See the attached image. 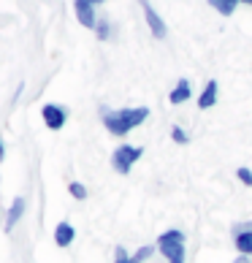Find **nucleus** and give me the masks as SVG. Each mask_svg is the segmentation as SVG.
I'll list each match as a JSON object with an SVG mask.
<instances>
[{
	"label": "nucleus",
	"mask_w": 252,
	"mask_h": 263,
	"mask_svg": "<svg viewBox=\"0 0 252 263\" xmlns=\"http://www.w3.org/2000/svg\"><path fill=\"white\" fill-rule=\"evenodd\" d=\"M149 120V106H125V109H111V106H101V122L117 139L130 136L139 125Z\"/></svg>",
	"instance_id": "1"
},
{
	"label": "nucleus",
	"mask_w": 252,
	"mask_h": 263,
	"mask_svg": "<svg viewBox=\"0 0 252 263\" xmlns=\"http://www.w3.org/2000/svg\"><path fill=\"white\" fill-rule=\"evenodd\" d=\"M166 263H187V236L182 228H166L154 241Z\"/></svg>",
	"instance_id": "2"
},
{
	"label": "nucleus",
	"mask_w": 252,
	"mask_h": 263,
	"mask_svg": "<svg viewBox=\"0 0 252 263\" xmlns=\"http://www.w3.org/2000/svg\"><path fill=\"white\" fill-rule=\"evenodd\" d=\"M144 158V147H135V144H117V149H111V168L120 174V177H128L133 171V165Z\"/></svg>",
	"instance_id": "3"
},
{
	"label": "nucleus",
	"mask_w": 252,
	"mask_h": 263,
	"mask_svg": "<svg viewBox=\"0 0 252 263\" xmlns=\"http://www.w3.org/2000/svg\"><path fill=\"white\" fill-rule=\"evenodd\" d=\"M68 117H71V111H68V106H63V103H44V106H41V120H44V125H46L52 133H57V130L65 128V125H68Z\"/></svg>",
	"instance_id": "4"
},
{
	"label": "nucleus",
	"mask_w": 252,
	"mask_h": 263,
	"mask_svg": "<svg viewBox=\"0 0 252 263\" xmlns=\"http://www.w3.org/2000/svg\"><path fill=\"white\" fill-rule=\"evenodd\" d=\"M139 3H141V11H144V19H147V25H149L152 38L163 41V38L168 35V27H166V22H163V16L154 11V6L149 3V0H139Z\"/></svg>",
	"instance_id": "5"
},
{
	"label": "nucleus",
	"mask_w": 252,
	"mask_h": 263,
	"mask_svg": "<svg viewBox=\"0 0 252 263\" xmlns=\"http://www.w3.org/2000/svg\"><path fill=\"white\" fill-rule=\"evenodd\" d=\"M230 233H234V247L239 255L252 258V222H236Z\"/></svg>",
	"instance_id": "6"
},
{
	"label": "nucleus",
	"mask_w": 252,
	"mask_h": 263,
	"mask_svg": "<svg viewBox=\"0 0 252 263\" xmlns=\"http://www.w3.org/2000/svg\"><path fill=\"white\" fill-rule=\"evenodd\" d=\"M27 214V198L25 196H14L11 203H8V212H6V222H3V231L11 233L19 222H22V217Z\"/></svg>",
	"instance_id": "7"
},
{
	"label": "nucleus",
	"mask_w": 252,
	"mask_h": 263,
	"mask_svg": "<svg viewBox=\"0 0 252 263\" xmlns=\"http://www.w3.org/2000/svg\"><path fill=\"white\" fill-rule=\"evenodd\" d=\"M73 14L82 22V27H90V30H95V25L101 19V16H95V6L90 0H73Z\"/></svg>",
	"instance_id": "8"
},
{
	"label": "nucleus",
	"mask_w": 252,
	"mask_h": 263,
	"mask_svg": "<svg viewBox=\"0 0 252 263\" xmlns=\"http://www.w3.org/2000/svg\"><path fill=\"white\" fill-rule=\"evenodd\" d=\"M52 239H54V245L65 250V247H71L73 245V239H76V228H73V222H68V220H60L54 226L52 231Z\"/></svg>",
	"instance_id": "9"
},
{
	"label": "nucleus",
	"mask_w": 252,
	"mask_h": 263,
	"mask_svg": "<svg viewBox=\"0 0 252 263\" xmlns=\"http://www.w3.org/2000/svg\"><path fill=\"white\" fill-rule=\"evenodd\" d=\"M217 101H220V82L209 79L206 84H203L201 95H198V109L206 111V109H211V106H217Z\"/></svg>",
	"instance_id": "10"
},
{
	"label": "nucleus",
	"mask_w": 252,
	"mask_h": 263,
	"mask_svg": "<svg viewBox=\"0 0 252 263\" xmlns=\"http://www.w3.org/2000/svg\"><path fill=\"white\" fill-rule=\"evenodd\" d=\"M192 98V84L190 79H179L177 84H173V90L168 92V103L171 106H182V103H187Z\"/></svg>",
	"instance_id": "11"
},
{
	"label": "nucleus",
	"mask_w": 252,
	"mask_h": 263,
	"mask_svg": "<svg viewBox=\"0 0 252 263\" xmlns=\"http://www.w3.org/2000/svg\"><path fill=\"white\" fill-rule=\"evenodd\" d=\"M209 6L215 8L220 16H234L236 6H239V0H209Z\"/></svg>",
	"instance_id": "12"
},
{
	"label": "nucleus",
	"mask_w": 252,
	"mask_h": 263,
	"mask_svg": "<svg viewBox=\"0 0 252 263\" xmlns=\"http://www.w3.org/2000/svg\"><path fill=\"white\" fill-rule=\"evenodd\" d=\"M95 35H98V41H111L114 38V25L106 16H101L98 25H95Z\"/></svg>",
	"instance_id": "13"
},
{
	"label": "nucleus",
	"mask_w": 252,
	"mask_h": 263,
	"mask_svg": "<svg viewBox=\"0 0 252 263\" xmlns=\"http://www.w3.org/2000/svg\"><path fill=\"white\" fill-rule=\"evenodd\" d=\"M171 141L177 144V147H185V144H190V133L182 128V125H171Z\"/></svg>",
	"instance_id": "14"
},
{
	"label": "nucleus",
	"mask_w": 252,
	"mask_h": 263,
	"mask_svg": "<svg viewBox=\"0 0 252 263\" xmlns=\"http://www.w3.org/2000/svg\"><path fill=\"white\" fill-rule=\"evenodd\" d=\"M68 193H71L73 201H87V196H90V190H87L84 182H71L68 184Z\"/></svg>",
	"instance_id": "15"
},
{
	"label": "nucleus",
	"mask_w": 252,
	"mask_h": 263,
	"mask_svg": "<svg viewBox=\"0 0 252 263\" xmlns=\"http://www.w3.org/2000/svg\"><path fill=\"white\" fill-rule=\"evenodd\" d=\"M154 252H158V247H154V245H141L139 250L133 252V260H135V263H147Z\"/></svg>",
	"instance_id": "16"
},
{
	"label": "nucleus",
	"mask_w": 252,
	"mask_h": 263,
	"mask_svg": "<svg viewBox=\"0 0 252 263\" xmlns=\"http://www.w3.org/2000/svg\"><path fill=\"white\" fill-rule=\"evenodd\" d=\"M114 263H135L133 252H128L122 245H117V250H114Z\"/></svg>",
	"instance_id": "17"
},
{
	"label": "nucleus",
	"mask_w": 252,
	"mask_h": 263,
	"mask_svg": "<svg viewBox=\"0 0 252 263\" xmlns=\"http://www.w3.org/2000/svg\"><path fill=\"white\" fill-rule=\"evenodd\" d=\"M236 179L241 184H247V187H252V171L247 168V165H241V168H236Z\"/></svg>",
	"instance_id": "18"
},
{
	"label": "nucleus",
	"mask_w": 252,
	"mask_h": 263,
	"mask_svg": "<svg viewBox=\"0 0 252 263\" xmlns=\"http://www.w3.org/2000/svg\"><path fill=\"white\" fill-rule=\"evenodd\" d=\"M3 160H6V139L0 136V163H3Z\"/></svg>",
	"instance_id": "19"
},
{
	"label": "nucleus",
	"mask_w": 252,
	"mask_h": 263,
	"mask_svg": "<svg viewBox=\"0 0 252 263\" xmlns=\"http://www.w3.org/2000/svg\"><path fill=\"white\" fill-rule=\"evenodd\" d=\"M236 263H252V260H249V258H247V255H241V258H239V260H236Z\"/></svg>",
	"instance_id": "20"
},
{
	"label": "nucleus",
	"mask_w": 252,
	"mask_h": 263,
	"mask_svg": "<svg viewBox=\"0 0 252 263\" xmlns=\"http://www.w3.org/2000/svg\"><path fill=\"white\" fill-rule=\"evenodd\" d=\"M90 3H92V6H103V3H106V0H90Z\"/></svg>",
	"instance_id": "21"
},
{
	"label": "nucleus",
	"mask_w": 252,
	"mask_h": 263,
	"mask_svg": "<svg viewBox=\"0 0 252 263\" xmlns=\"http://www.w3.org/2000/svg\"><path fill=\"white\" fill-rule=\"evenodd\" d=\"M239 3H247V6H252V0H239Z\"/></svg>",
	"instance_id": "22"
}]
</instances>
